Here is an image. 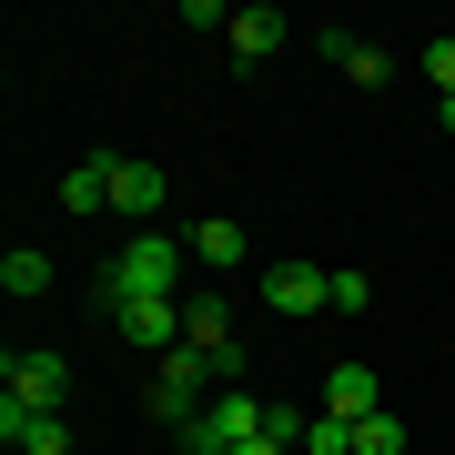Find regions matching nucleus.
Here are the masks:
<instances>
[{
  "instance_id": "nucleus-1",
  "label": "nucleus",
  "mask_w": 455,
  "mask_h": 455,
  "mask_svg": "<svg viewBox=\"0 0 455 455\" xmlns=\"http://www.w3.org/2000/svg\"><path fill=\"white\" fill-rule=\"evenodd\" d=\"M182 253H193L182 233H132V243H122V263H112V274L92 283L101 324H112L122 304H182Z\"/></svg>"
},
{
  "instance_id": "nucleus-2",
  "label": "nucleus",
  "mask_w": 455,
  "mask_h": 455,
  "mask_svg": "<svg viewBox=\"0 0 455 455\" xmlns=\"http://www.w3.org/2000/svg\"><path fill=\"white\" fill-rule=\"evenodd\" d=\"M212 385H223V374H212V355L172 344V355L152 364V385H142V415H152V425H193V415L212 405Z\"/></svg>"
},
{
  "instance_id": "nucleus-3",
  "label": "nucleus",
  "mask_w": 455,
  "mask_h": 455,
  "mask_svg": "<svg viewBox=\"0 0 455 455\" xmlns=\"http://www.w3.org/2000/svg\"><path fill=\"white\" fill-rule=\"evenodd\" d=\"M263 435V395H243V385H223L212 405L182 425V455H233V445H253Z\"/></svg>"
},
{
  "instance_id": "nucleus-4",
  "label": "nucleus",
  "mask_w": 455,
  "mask_h": 455,
  "mask_svg": "<svg viewBox=\"0 0 455 455\" xmlns=\"http://www.w3.org/2000/svg\"><path fill=\"white\" fill-rule=\"evenodd\" d=\"M182 344H193V355H212V374H243V344H233V304L223 293H182Z\"/></svg>"
},
{
  "instance_id": "nucleus-5",
  "label": "nucleus",
  "mask_w": 455,
  "mask_h": 455,
  "mask_svg": "<svg viewBox=\"0 0 455 455\" xmlns=\"http://www.w3.org/2000/svg\"><path fill=\"white\" fill-rule=\"evenodd\" d=\"M0 395L61 415V405H71V364H61V355H0Z\"/></svg>"
},
{
  "instance_id": "nucleus-6",
  "label": "nucleus",
  "mask_w": 455,
  "mask_h": 455,
  "mask_svg": "<svg viewBox=\"0 0 455 455\" xmlns=\"http://www.w3.org/2000/svg\"><path fill=\"white\" fill-rule=\"evenodd\" d=\"M324 263H263V304L283 314V324H304V314H324Z\"/></svg>"
},
{
  "instance_id": "nucleus-7",
  "label": "nucleus",
  "mask_w": 455,
  "mask_h": 455,
  "mask_svg": "<svg viewBox=\"0 0 455 455\" xmlns=\"http://www.w3.org/2000/svg\"><path fill=\"white\" fill-rule=\"evenodd\" d=\"M314 51H324V61H334V71H344V82H355V92H385V82H395V51L355 41V31H344V20H334V31H314Z\"/></svg>"
},
{
  "instance_id": "nucleus-8",
  "label": "nucleus",
  "mask_w": 455,
  "mask_h": 455,
  "mask_svg": "<svg viewBox=\"0 0 455 455\" xmlns=\"http://www.w3.org/2000/svg\"><path fill=\"white\" fill-rule=\"evenodd\" d=\"M0 445L11 455H71V415H41V405H11L0 395Z\"/></svg>"
},
{
  "instance_id": "nucleus-9",
  "label": "nucleus",
  "mask_w": 455,
  "mask_h": 455,
  "mask_svg": "<svg viewBox=\"0 0 455 455\" xmlns=\"http://www.w3.org/2000/svg\"><path fill=\"white\" fill-rule=\"evenodd\" d=\"M223 41H233V61H243V71H263V61H274V51L293 41V20L274 11V0H263V11H233V31H223Z\"/></svg>"
},
{
  "instance_id": "nucleus-10",
  "label": "nucleus",
  "mask_w": 455,
  "mask_h": 455,
  "mask_svg": "<svg viewBox=\"0 0 455 455\" xmlns=\"http://www.w3.org/2000/svg\"><path fill=\"white\" fill-rule=\"evenodd\" d=\"M324 415H344V425L385 415V385H374V364H355V355H344V364L324 374Z\"/></svg>"
},
{
  "instance_id": "nucleus-11",
  "label": "nucleus",
  "mask_w": 455,
  "mask_h": 455,
  "mask_svg": "<svg viewBox=\"0 0 455 455\" xmlns=\"http://www.w3.org/2000/svg\"><path fill=\"white\" fill-rule=\"evenodd\" d=\"M112 334H122V344H142V355L163 364L172 344H182V304H122V314H112Z\"/></svg>"
},
{
  "instance_id": "nucleus-12",
  "label": "nucleus",
  "mask_w": 455,
  "mask_h": 455,
  "mask_svg": "<svg viewBox=\"0 0 455 455\" xmlns=\"http://www.w3.org/2000/svg\"><path fill=\"white\" fill-rule=\"evenodd\" d=\"M172 203V182L163 163H112V212H132V223H152V212Z\"/></svg>"
},
{
  "instance_id": "nucleus-13",
  "label": "nucleus",
  "mask_w": 455,
  "mask_h": 455,
  "mask_svg": "<svg viewBox=\"0 0 455 455\" xmlns=\"http://www.w3.org/2000/svg\"><path fill=\"white\" fill-rule=\"evenodd\" d=\"M193 263H203V274H243V263H253L243 223H233V212H212V223H193Z\"/></svg>"
},
{
  "instance_id": "nucleus-14",
  "label": "nucleus",
  "mask_w": 455,
  "mask_h": 455,
  "mask_svg": "<svg viewBox=\"0 0 455 455\" xmlns=\"http://www.w3.org/2000/svg\"><path fill=\"white\" fill-rule=\"evenodd\" d=\"M51 203L61 212H112V152H101V163H71L61 182H51Z\"/></svg>"
},
{
  "instance_id": "nucleus-15",
  "label": "nucleus",
  "mask_w": 455,
  "mask_h": 455,
  "mask_svg": "<svg viewBox=\"0 0 455 455\" xmlns=\"http://www.w3.org/2000/svg\"><path fill=\"white\" fill-rule=\"evenodd\" d=\"M0 293H11V304H31V293H51V253L11 243V253H0Z\"/></svg>"
},
{
  "instance_id": "nucleus-16",
  "label": "nucleus",
  "mask_w": 455,
  "mask_h": 455,
  "mask_svg": "<svg viewBox=\"0 0 455 455\" xmlns=\"http://www.w3.org/2000/svg\"><path fill=\"white\" fill-rule=\"evenodd\" d=\"M405 445H415V425H405V415H395V405L355 425V455H405Z\"/></svg>"
},
{
  "instance_id": "nucleus-17",
  "label": "nucleus",
  "mask_w": 455,
  "mask_h": 455,
  "mask_svg": "<svg viewBox=\"0 0 455 455\" xmlns=\"http://www.w3.org/2000/svg\"><path fill=\"white\" fill-rule=\"evenodd\" d=\"M293 455H355V425H344V415H304Z\"/></svg>"
},
{
  "instance_id": "nucleus-18",
  "label": "nucleus",
  "mask_w": 455,
  "mask_h": 455,
  "mask_svg": "<svg viewBox=\"0 0 455 455\" xmlns=\"http://www.w3.org/2000/svg\"><path fill=\"white\" fill-rule=\"evenodd\" d=\"M425 82H435V112H455V31L425 41Z\"/></svg>"
},
{
  "instance_id": "nucleus-19",
  "label": "nucleus",
  "mask_w": 455,
  "mask_h": 455,
  "mask_svg": "<svg viewBox=\"0 0 455 455\" xmlns=\"http://www.w3.org/2000/svg\"><path fill=\"white\" fill-rule=\"evenodd\" d=\"M364 304H374V283H364V274H334V283H324V314H344V324H355Z\"/></svg>"
},
{
  "instance_id": "nucleus-20",
  "label": "nucleus",
  "mask_w": 455,
  "mask_h": 455,
  "mask_svg": "<svg viewBox=\"0 0 455 455\" xmlns=\"http://www.w3.org/2000/svg\"><path fill=\"white\" fill-rule=\"evenodd\" d=\"M233 455H293V445L283 435H253V445H233Z\"/></svg>"
}]
</instances>
